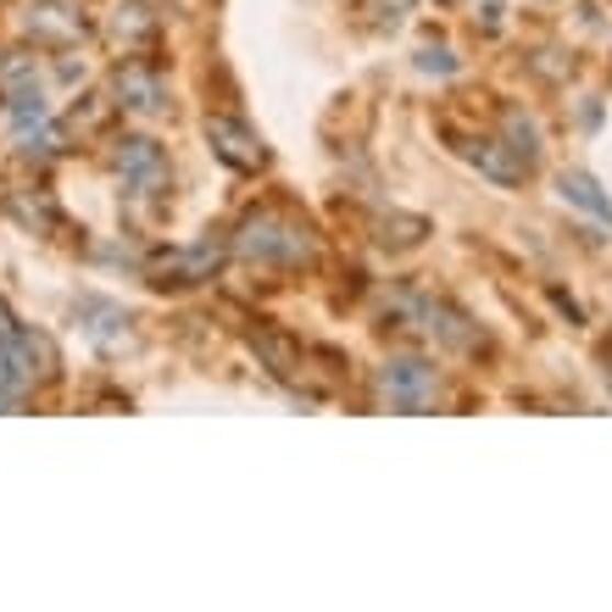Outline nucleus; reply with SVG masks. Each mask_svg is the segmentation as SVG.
Returning a JSON list of instances; mask_svg holds the SVG:
<instances>
[{"mask_svg": "<svg viewBox=\"0 0 612 612\" xmlns=\"http://www.w3.org/2000/svg\"><path fill=\"white\" fill-rule=\"evenodd\" d=\"M118 173H123V185H129L134 201H151V196L167 190V156H162V145L145 140V134H134V140L118 145Z\"/></svg>", "mask_w": 612, "mask_h": 612, "instance_id": "nucleus-4", "label": "nucleus"}, {"mask_svg": "<svg viewBox=\"0 0 612 612\" xmlns=\"http://www.w3.org/2000/svg\"><path fill=\"white\" fill-rule=\"evenodd\" d=\"M557 190H563L568 207H579L585 218H596L601 229H612V201L601 196V185L590 179V173H563V185H557Z\"/></svg>", "mask_w": 612, "mask_h": 612, "instance_id": "nucleus-12", "label": "nucleus"}, {"mask_svg": "<svg viewBox=\"0 0 612 612\" xmlns=\"http://www.w3.org/2000/svg\"><path fill=\"white\" fill-rule=\"evenodd\" d=\"M501 123H507V145L523 156V167H535V162H541V129L523 118V112H507Z\"/></svg>", "mask_w": 612, "mask_h": 612, "instance_id": "nucleus-14", "label": "nucleus"}, {"mask_svg": "<svg viewBox=\"0 0 612 612\" xmlns=\"http://www.w3.org/2000/svg\"><path fill=\"white\" fill-rule=\"evenodd\" d=\"M218 268H223V251H218L212 240H201V245H190V251H167V256H156V262H151L156 285H173V290L201 285V279H212Z\"/></svg>", "mask_w": 612, "mask_h": 612, "instance_id": "nucleus-7", "label": "nucleus"}, {"mask_svg": "<svg viewBox=\"0 0 612 612\" xmlns=\"http://www.w3.org/2000/svg\"><path fill=\"white\" fill-rule=\"evenodd\" d=\"M23 84H40V67L34 56H18V51H0V90H23Z\"/></svg>", "mask_w": 612, "mask_h": 612, "instance_id": "nucleus-15", "label": "nucleus"}, {"mask_svg": "<svg viewBox=\"0 0 612 612\" xmlns=\"http://www.w3.org/2000/svg\"><path fill=\"white\" fill-rule=\"evenodd\" d=\"M112 107H123V112H134V118H156V112L167 107L162 73L145 67V62H123V67L112 73Z\"/></svg>", "mask_w": 612, "mask_h": 612, "instance_id": "nucleus-6", "label": "nucleus"}, {"mask_svg": "<svg viewBox=\"0 0 612 612\" xmlns=\"http://www.w3.org/2000/svg\"><path fill=\"white\" fill-rule=\"evenodd\" d=\"M51 345L34 329H7L0 334V412L23 407V396L51 374Z\"/></svg>", "mask_w": 612, "mask_h": 612, "instance_id": "nucleus-2", "label": "nucleus"}, {"mask_svg": "<svg viewBox=\"0 0 612 612\" xmlns=\"http://www.w3.org/2000/svg\"><path fill=\"white\" fill-rule=\"evenodd\" d=\"M379 229H385V234H379V245H385V251H390V245H396V251H407V245H418V240L429 234V223H423V218H385Z\"/></svg>", "mask_w": 612, "mask_h": 612, "instance_id": "nucleus-16", "label": "nucleus"}, {"mask_svg": "<svg viewBox=\"0 0 612 612\" xmlns=\"http://www.w3.org/2000/svg\"><path fill=\"white\" fill-rule=\"evenodd\" d=\"M73 312H78L84 334H90L96 345H129V312H123V307H112V301H96V296H84Z\"/></svg>", "mask_w": 612, "mask_h": 612, "instance_id": "nucleus-10", "label": "nucleus"}, {"mask_svg": "<svg viewBox=\"0 0 612 612\" xmlns=\"http://www.w3.org/2000/svg\"><path fill=\"white\" fill-rule=\"evenodd\" d=\"M468 156L479 162V173H490L496 185H523V173H530V167H523V156L512 145H501V140H479Z\"/></svg>", "mask_w": 612, "mask_h": 612, "instance_id": "nucleus-13", "label": "nucleus"}, {"mask_svg": "<svg viewBox=\"0 0 612 612\" xmlns=\"http://www.w3.org/2000/svg\"><path fill=\"white\" fill-rule=\"evenodd\" d=\"M23 29L45 45H73L84 34V12H73L67 0H34V7L23 12Z\"/></svg>", "mask_w": 612, "mask_h": 612, "instance_id": "nucleus-9", "label": "nucleus"}, {"mask_svg": "<svg viewBox=\"0 0 612 612\" xmlns=\"http://www.w3.org/2000/svg\"><path fill=\"white\" fill-rule=\"evenodd\" d=\"M207 145H212L234 173H256L262 162H268V156H262V145H256V134H251L245 123H234V118H207Z\"/></svg>", "mask_w": 612, "mask_h": 612, "instance_id": "nucleus-8", "label": "nucleus"}, {"mask_svg": "<svg viewBox=\"0 0 612 612\" xmlns=\"http://www.w3.org/2000/svg\"><path fill=\"white\" fill-rule=\"evenodd\" d=\"M418 67H423V73H441V78H446V73H457V56H452L446 45H423V51H418Z\"/></svg>", "mask_w": 612, "mask_h": 612, "instance_id": "nucleus-17", "label": "nucleus"}, {"mask_svg": "<svg viewBox=\"0 0 612 612\" xmlns=\"http://www.w3.org/2000/svg\"><path fill=\"white\" fill-rule=\"evenodd\" d=\"M374 385H379V401L390 412H429L441 401V374H434V363H423V357H390Z\"/></svg>", "mask_w": 612, "mask_h": 612, "instance_id": "nucleus-3", "label": "nucleus"}, {"mask_svg": "<svg viewBox=\"0 0 612 612\" xmlns=\"http://www.w3.org/2000/svg\"><path fill=\"white\" fill-rule=\"evenodd\" d=\"M156 0H123V7L112 12V40L118 45H145L151 34H156V23H162V12H151Z\"/></svg>", "mask_w": 612, "mask_h": 612, "instance_id": "nucleus-11", "label": "nucleus"}, {"mask_svg": "<svg viewBox=\"0 0 612 612\" xmlns=\"http://www.w3.org/2000/svg\"><path fill=\"white\" fill-rule=\"evenodd\" d=\"M401 312H412L418 318V329L423 334H434V340H441V345H452V352H474V345H479V329L452 307V301H429V296H401L396 301Z\"/></svg>", "mask_w": 612, "mask_h": 612, "instance_id": "nucleus-5", "label": "nucleus"}, {"mask_svg": "<svg viewBox=\"0 0 612 612\" xmlns=\"http://www.w3.org/2000/svg\"><path fill=\"white\" fill-rule=\"evenodd\" d=\"M234 256L262 262V268H307V262L318 256V234L301 218H290V212L256 207L234 229Z\"/></svg>", "mask_w": 612, "mask_h": 612, "instance_id": "nucleus-1", "label": "nucleus"}]
</instances>
